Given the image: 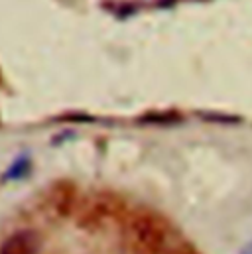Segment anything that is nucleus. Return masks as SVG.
Returning <instances> with one entry per match:
<instances>
[{
  "label": "nucleus",
  "mask_w": 252,
  "mask_h": 254,
  "mask_svg": "<svg viewBox=\"0 0 252 254\" xmlns=\"http://www.w3.org/2000/svg\"><path fill=\"white\" fill-rule=\"evenodd\" d=\"M52 205L56 207V211L60 215H67L73 205H75V191L69 188L67 184H60V188H56L52 193Z\"/></svg>",
  "instance_id": "nucleus-3"
},
{
  "label": "nucleus",
  "mask_w": 252,
  "mask_h": 254,
  "mask_svg": "<svg viewBox=\"0 0 252 254\" xmlns=\"http://www.w3.org/2000/svg\"><path fill=\"white\" fill-rule=\"evenodd\" d=\"M241 254H252V243H251V245H247V247L241 251Z\"/></svg>",
  "instance_id": "nucleus-5"
},
{
  "label": "nucleus",
  "mask_w": 252,
  "mask_h": 254,
  "mask_svg": "<svg viewBox=\"0 0 252 254\" xmlns=\"http://www.w3.org/2000/svg\"><path fill=\"white\" fill-rule=\"evenodd\" d=\"M28 168H30V160H28L26 156H20V158L8 168L4 180H18V178H22L24 174H28Z\"/></svg>",
  "instance_id": "nucleus-4"
},
{
  "label": "nucleus",
  "mask_w": 252,
  "mask_h": 254,
  "mask_svg": "<svg viewBox=\"0 0 252 254\" xmlns=\"http://www.w3.org/2000/svg\"><path fill=\"white\" fill-rule=\"evenodd\" d=\"M126 233L142 254H197L174 225L154 213H134Z\"/></svg>",
  "instance_id": "nucleus-1"
},
{
  "label": "nucleus",
  "mask_w": 252,
  "mask_h": 254,
  "mask_svg": "<svg viewBox=\"0 0 252 254\" xmlns=\"http://www.w3.org/2000/svg\"><path fill=\"white\" fill-rule=\"evenodd\" d=\"M42 241L36 231H16L2 245L0 254H38Z\"/></svg>",
  "instance_id": "nucleus-2"
}]
</instances>
